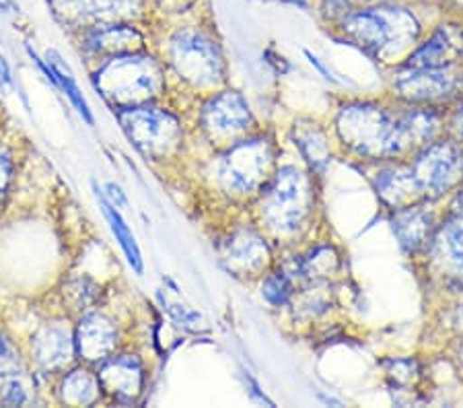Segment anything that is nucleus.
<instances>
[{"instance_id": "1", "label": "nucleus", "mask_w": 463, "mask_h": 408, "mask_svg": "<svg viewBox=\"0 0 463 408\" xmlns=\"http://www.w3.org/2000/svg\"><path fill=\"white\" fill-rule=\"evenodd\" d=\"M338 132L346 147L367 157H392L414 147L404 116L393 118L377 106H350L342 109Z\"/></svg>"}, {"instance_id": "2", "label": "nucleus", "mask_w": 463, "mask_h": 408, "mask_svg": "<svg viewBox=\"0 0 463 408\" xmlns=\"http://www.w3.org/2000/svg\"><path fill=\"white\" fill-rule=\"evenodd\" d=\"M346 35L377 56H392L416 40L418 24L412 13L395 6H377L346 14Z\"/></svg>"}, {"instance_id": "3", "label": "nucleus", "mask_w": 463, "mask_h": 408, "mask_svg": "<svg viewBox=\"0 0 463 408\" xmlns=\"http://www.w3.org/2000/svg\"><path fill=\"white\" fill-rule=\"evenodd\" d=\"M163 85L161 69L153 58L116 54L95 72V87L118 106L132 108L148 101Z\"/></svg>"}, {"instance_id": "4", "label": "nucleus", "mask_w": 463, "mask_h": 408, "mask_svg": "<svg viewBox=\"0 0 463 408\" xmlns=\"http://www.w3.org/2000/svg\"><path fill=\"white\" fill-rule=\"evenodd\" d=\"M307 180L295 167H282L264 195V217L276 232H295L307 213Z\"/></svg>"}, {"instance_id": "5", "label": "nucleus", "mask_w": 463, "mask_h": 408, "mask_svg": "<svg viewBox=\"0 0 463 408\" xmlns=\"http://www.w3.org/2000/svg\"><path fill=\"white\" fill-rule=\"evenodd\" d=\"M171 62L194 85H214L222 79V58L204 33L184 29L171 42Z\"/></svg>"}, {"instance_id": "6", "label": "nucleus", "mask_w": 463, "mask_h": 408, "mask_svg": "<svg viewBox=\"0 0 463 408\" xmlns=\"http://www.w3.org/2000/svg\"><path fill=\"white\" fill-rule=\"evenodd\" d=\"M119 124L138 151L151 157L165 155L179 138V124L167 111L156 108H124Z\"/></svg>"}, {"instance_id": "7", "label": "nucleus", "mask_w": 463, "mask_h": 408, "mask_svg": "<svg viewBox=\"0 0 463 408\" xmlns=\"http://www.w3.org/2000/svg\"><path fill=\"white\" fill-rule=\"evenodd\" d=\"M272 163V148L266 140H248L231 148L222 159L221 177L229 188L237 192H251L266 180Z\"/></svg>"}, {"instance_id": "8", "label": "nucleus", "mask_w": 463, "mask_h": 408, "mask_svg": "<svg viewBox=\"0 0 463 408\" xmlns=\"http://www.w3.org/2000/svg\"><path fill=\"white\" fill-rule=\"evenodd\" d=\"M461 172V155L451 143L430 145L410 167L422 195H443L458 184Z\"/></svg>"}, {"instance_id": "9", "label": "nucleus", "mask_w": 463, "mask_h": 408, "mask_svg": "<svg viewBox=\"0 0 463 408\" xmlns=\"http://www.w3.org/2000/svg\"><path fill=\"white\" fill-rule=\"evenodd\" d=\"M463 85V74L451 64L427 66V69H412L398 81L400 93L406 100L424 101L449 98Z\"/></svg>"}, {"instance_id": "10", "label": "nucleus", "mask_w": 463, "mask_h": 408, "mask_svg": "<svg viewBox=\"0 0 463 408\" xmlns=\"http://www.w3.org/2000/svg\"><path fill=\"white\" fill-rule=\"evenodd\" d=\"M204 126L214 135H235L250 126L251 111L248 101L235 91L216 95L204 108Z\"/></svg>"}, {"instance_id": "11", "label": "nucleus", "mask_w": 463, "mask_h": 408, "mask_svg": "<svg viewBox=\"0 0 463 408\" xmlns=\"http://www.w3.org/2000/svg\"><path fill=\"white\" fill-rule=\"evenodd\" d=\"M116 328L108 318L103 316H85L77 328L74 346L80 357L89 363L106 361L116 348Z\"/></svg>"}, {"instance_id": "12", "label": "nucleus", "mask_w": 463, "mask_h": 408, "mask_svg": "<svg viewBox=\"0 0 463 408\" xmlns=\"http://www.w3.org/2000/svg\"><path fill=\"white\" fill-rule=\"evenodd\" d=\"M58 14L66 19L118 21L138 9V0H50Z\"/></svg>"}, {"instance_id": "13", "label": "nucleus", "mask_w": 463, "mask_h": 408, "mask_svg": "<svg viewBox=\"0 0 463 408\" xmlns=\"http://www.w3.org/2000/svg\"><path fill=\"white\" fill-rule=\"evenodd\" d=\"M463 54V32L453 25H443L439 32L416 50L410 58V69H427V66H445Z\"/></svg>"}, {"instance_id": "14", "label": "nucleus", "mask_w": 463, "mask_h": 408, "mask_svg": "<svg viewBox=\"0 0 463 408\" xmlns=\"http://www.w3.org/2000/svg\"><path fill=\"white\" fill-rule=\"evenodd\" d=\"M97 380L109 394L118 398H134L140 394V388H143V367H140L137 357L126 355V357L108 361L101 367Z\"/></svg>"}, {"instance_id": "15", "label": "nucleus", "mask_w": 463, "mask_h": 408, "mask_svg": "<svg viewBox=\"0 0 463 408\" xmlns=\"http://www.w3.org/2000/svg\"><path fill=\"white\" fill-rule=\"evenodd\" d=\"M32 351L35 361L40 363L43 369H58L64 363H69L74 351V340L71 332L62 328V326L50 324L35 334Z\"/></svg>"}, {"instance_id": "16", "label": "nucleus", "mask_w": 463, "mask_h": 408, "mask_svg": "<svg viewBox=\"0 0 463 408\" xmlns=\"http://www.w3.org/2000/svg\"><path fill=\"white\" fill-rule=\"evenodd\" d=\"M435 258L445 270L463 279V214L440 225L435 237Z\"/></svg>"}, {"instance_id": "17", "label": "nucleus", "mask_w": 463, "mask_h": 408, "mask_svg": "<svg viewBox=\"0 0 463 408\" xmlns=\"http://www.w3.org/2000/svg\"><path fill=\"white\" fill-rule=\"evenodd\" d=\"M24 369H21L19 355L14 353L9 340L0 337V400L5 404H24L25 385Z\"/></svg>"}, {"instance_id": "18", "label": "nucleus", "mask_w": 463, "mask_h": 408, "mask_svg": "<svg viewBox=\"0 0 463 408\" xmlns=\"http://www.w3.org/2000/svg\"><path fill=\"white\" fill-rule=\"evenodd\" d=\"M392 227L402 246L408 250H418L430 235L432 214L424 206H410V209L395 213Z\"/></svg>"}, {"instance_id": "19", "label": "nucleus", "mask_w": 463, "mask_h": 408, "mask_svg": "<svg viewBox=\"0 0 463 408\" xmlns=\"http://www.w3.org/2000/svg\"><path fill=\"white\" fill-rule=\"evenodd\" d=\"M268 258L266 243L253 233H239L229 243L227 260L233 266H239L243 270H256Z\"/></svg>"}, {"instance_id": "20", "label": "nucleus", "mask_w": 463, "mask_h": 408, "mask_svg": "<svg viewBox=\"0 0 463 408\" xmlns=\"http://www.w3.org/2000/svg\"><path fill=\"white\" fill-rule=\"evenodd\" d=\"M377 188H379V195L393 206L404 204L408 200L422 195V192L418 190L412 174H410V167L392 169V172L381 174V177L377 180Z\"/></svg>"}, {"instance_id": "21", "label": "nucleus", "mask_w": 463, "mask_h": 408, "mask_svg": "<svg viewBox=\"0 0 463 408\" xmlns=\"http://www.w3.org/2000/svg\"><path fill=\"white\" fill-rule=\"evenodd\" d=\"M138 42H143V37L128 25H108V27H97L89 37V46L97 52H130Z\"/></svg>"}, {"instance_id": "22", "label": "nucleus", "mask_w": 463, "mask_h": 408, "mask_svg": "<svg viewBox=\"0 0 463 408\" xmlns=\"http://www.w3.org/2000/svg\"><path fill=\"white\" fill-rule=\"evenodd\" d=\"M97 196H99V203L103 206V213H106V217L109 221L111 232H114L116 240L119 242V246H122L124 254H126V258H128L130 266L140 274V272H143V256H140L137 237H134V233L130 232V227L126 225V221L122 219V214L116 211V206L111 204L106 196L99 195V192H97Z\"/></svg>"}, {"instance_id": "23", "label": "nucleus", "mask_w": 463, "mask_h": 408, "mask_svg": "<svg viewBox=\"0 0 463 408\" xmlns=\"http://www.w3.org/2000/svg\"><path fill=\"white\" fill-rule=\"evenodd\" d=\"M97 396H99V380L93 377L85 369L71 371L62 382V400L64 403L87 406L93 404Z\"/></svg>"}, {"instance_id": "24", "label": "nucleus", "mask_w": 463, "mask_h": 408, "mask_svg": "<svg viewBox=\"0 0 463 408\" xmlns=\"http://www.w3.org/2000/svg\"><path fill=\"white\" fill-rule=\"evenodd\" d=\"M48 61L56 66V72H58V87L62 89V91L66 93V98L71 100V103L74 108H77V111L80 116H83V120L87 124L93 126V114L91 109H89V103L87 100L83 98V93H80V89L77 85V81H74L71 77V72H66L62 66H60V56L56 54V52H48Z\"/></svg>"}, {"instance_id": "25", "label": "nucleus", "mask_w": 463, "mask_h": 408, "mask_svg": "<svg viewBox=\"0 0 463 408\" xmlns=\"http://www.w3.org/2000/svg\"><path fill=\"white\" fill-rule=\"evenodd\" d=\"M298 145H301L303 153L307 155V159L311 161L313 167L317 169L324 167V163L327 161V148H326L324 138H321V135L316 128L301 132V135H298Z\"/></svg>"}, {"instance_id": "26", "label": "nucleus", "mask_w": 463, "mask_h": 408, "mask_svg": "<svg viewBox=\"0 0 463 408\" xmlns=\"http://www.w3.org/2000/svg\"><path fill=\"white\" fill-rule=\"evenodd\" d=\"M290 295V283L287 280V277H282V274H274L264 283V297L274 306H280V303H285Z\"/></svg>"}, {"instance_id": "27", "label": "nucleus", "mask_w": 463, "mask_h": 408, "mask_svg": "<svg viewBox=\"0 0 463 408\" xmlns=\"http://www.w3.org/2000/svg\"><path fill=\"white\" fill-rule=\"evenodd\" d=\"M13 180V159L11 153L6 151L5 145H0V198L9 190V184Z\"/></svg>"}, {"instance_id": "28", "label": "nucleus", "mask_w": 463, "mask_h": 408, "mask_svg": "<svg viewBox=\"0 0 463 408\" xmlns=\"http://www.w3.org/2000/svg\"><path fill=\"white\" fill-rule=\"evenodd\" d=\"M194 0H161V5L171 11H184L185 6H190Z\"/></svg>"}, {"instance_id": "29", "label": "nucleus", "mask_w": 463, "mask_h": 408, "mask_svg": "<svg viewBox=\"0 0 463 408\" xmlns=\"http://www.w3.org/2000/svg\"><path fill=\"white\" fill-rule=\"evenodd\" d=\"M455 126H458L459 135L463 137V106H461V109H459V114H458V118H455Z\"/></svg>"}, {"instance_id": "30", "label": "nucleus", "mask_w": 463, "mask_h": 408, "mask_svg": "<svg viewBox=\"0 0 463 408\" xmlns=\"http://www.w3.org/2000/svg\"><path fill=\"white\" fill-rule=\"evenodd\" d=\"M458 316H459V322H461V326H463V308L459 309V314H458Z\"/></svg>"}, {"instance_id": "31", "label": "nucleus", "mask_w": 463, "mask_h": 408, "mask_svg": "<svg viewBox=\"0 0 463 408\" xmlns=\"http://www.w3.org/2000/svg\"><path fill=\"white\" fill-rule=\"evenodd\" d=\"M459 357H461V363H463V346H461V351H459Z\"/></svg>"}, {"instance_id": "32", "label": "nucleus", "mask_w": 463, "mask_h": 408, "mask_svg": "<svg viewBox=\"0 0 463 408\" xmlns=\"http://www.w3.org/2000/svg\"><path fill=\"white\" fill-rule=\"evenodd\" d=\"M459 204L463 206V196H459Z\"/></svg>"}, {"instance_id": "33", "label": "nucleus", "mask_w": 463, "mask_h": 408, "mask_svg": "<svg viewBox=\"0 0 463 408\" xmlns=\"http://www.w3.org/2000/svg\"><path fill=\"white\" fill-rule=\"evenodd\" d=\"M461 166H463V159H461Z\"/></svg>"}]
</instances>
